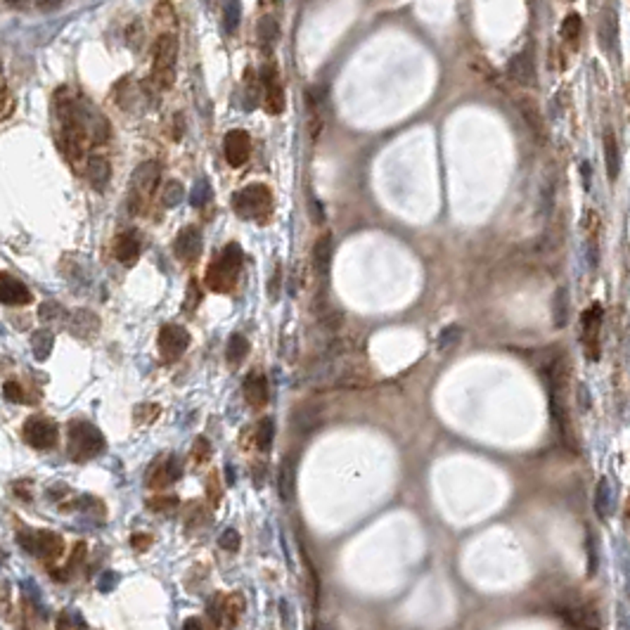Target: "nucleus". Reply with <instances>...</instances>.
Returning <instances> with one entry per match:
<instances>
[{"label": "nucleus", "instance_id": "f257e3e1", "mask_svg": "<svg viewBox=\"0 0 630 630\" xmlns=\"http://www.w3.org/2000/svg\"><path fill=\"white\" fill-rule=\"evenodd\" d=\"M566 363L564 358L552 363L550 370V410H552V419L557 424V429L561 433V441H564L568 448H573V429H571V419H568V408H566Z\"/></svg>", "mask_w": 630, "mask_h": 630}, {"label": "nucleus", "instance_id": "f03ea898", "mask_svg": "<svg viewBox=\"0 0 630 630\" xmlns=\"http://www.w3.org/2000/svg\"><path fill=\"white\" fill-rule=\"evenodd\" d=\"M105 450V436L98 426L91 422H71L69 424V455L74 460H91Z\"/></svg>", "mask_w": 630, "mask_h": 630}, {"label": "nucleus", "instance_id": "7ed1b4c3", "mask_svg": "<svg viewBox=\"0 0 630 630\" xmlns=\"http://www.w3.org/2000/svg\"><path fill=\"white\" fill-rule=\"evenodd\" d=\"M175 59H178V38H175L173 33H161V36L154 40V71H152V81L159 88L173 86Z\"/></svg>", "mask_w": 630, "mask_h": 630}, {"label": "nucleus", "instance_id": "20e7f679", "mask_svg": "<svg viewBox=\"0 0 630 630\" xmlns=\"http://www.w3.org/2000/svg\"><path fill=\"white\" fill-rule=\"evenodd\" d=\"M159 164L157 161H142L131 175V197H128V211L140 214L145 204L150 202L154 187L159 182Z\"/></svg>", "mask_w": 630, "mask_h": 630}, {"label": "nucleus", "instance_id": "39448f33", "mask_svg": "<svg viewBox=\"0 0 630 630\" xmlns=\"http://www.w3.org/2000/svg\"><path fill=\"white\" fill-rule=\"evenodd\" d=\"M242 266V249L237 245H230L226 252L218 256V261L206 270V284L216 292H226L230 284L235 282L237 273Z\"/></svg>", "mask_w": 630, "mask_h": 630}, {"label": "nucleus", "instance_id": "423d86ee", "mask_svg": "<svg viewBox=\"0 0 630 630\" xmlns=\"http://www.w3.org/2000/svg\"><path fill=\"white\" fill-rule=\"evenodd\" d=\"M17 540L26 552L38 559H43V561L59 559L62 557V550H64L62 538L52 531H22L17 536Z\"/></svg>", "mask_w": 630, "mask_h": 630}, {"label": "nucleus", "instance_id": "0eeeda50", "mask_svg": "<svg viewBox=\"0 0 630 630\" xmlns=\"http://www.w3.org/2000/svg\"><path fill=\"white\" fill-rule=\"evenodd\" d=\"M233 204L240 218L261 221L270 209V192L266 185H249L235 194Z\"/></svg>", "mask_w": 630, "mask_h": 630}, {"label": "nucleus", "instance_id": "6e6552de", "mask_svg": "<svg viewBox=\"0 0 630 630\" xmlns=\"http://www.w3.org/2000/svg\"><path fill=\"white\" fill-rule=\"evenodd\" d=\"M247 609L245 595L242 593H230V595H216L214 602L209 605V616L216 626H223L226 630L237 628L242 614Z\"/></svg>", "mask_w": 630, "mask_h": 630}, {"label": "nucleus", "instance_id": "1a4fd4ad", "mask_svg": "<svg viewBox=\"0 0 630 630\" xmlns=\"http://www.w3.org/2000/svg\"><path fill=\"white\" fill-rule=\"evenodd\" d=\"M559 616L564 619L571 628L578 630H602V619L590 602H581V600H571L564 602V605L557 607Z\"/></svg>", "mask_w": 630, "mask_h": 630}, {"label": "nucleus", "instance_id": "9d476101", "mask_svg": "<svg viewBox=\"0 0 630 630\" xmlns=\"http://www.w3.org/2000/svg\"><path fill=\"white\" fill-rule=\"evenodd\" d=\"M24 438L31 448L47 450L57 443V424L45 417H31L24 424Z\"/></svg>", "mask_w": 630, "mask_h": 630}, {"label": "nucleus", "instance_id": "9b49d317", "mask_svg": "<svg viewBox=\"0 0 630 630\" xmlns=\"http://www.w3.org/2000/svg\"><path fill=\"white\" fill-rule=\"evenodd\" d=\"M189 334L180 325H164L159 332V351L164 361H175L187 351Z\"/></svg>", "mask_w": 630, "mask_h": 630}, {"label": "nucleus", "instance_id": "f8f14e48", "mask_svg": "<svg viewBox=\"0 0 630 630\" xmlns=\"http://www.w3.org/2000/svg\"><path fill=\"white\" fill-rule=\"evenodd\" d=\"M600 329H602V306L593 303L583 313V349L588 361L600 358Z\"/></svg>", "mask_w": 630, "mask_h": 630}, {"label": "nucleus", "instance_id": "ddd939ff", "mask_svg": "<svg viewBox=\"0 0 630 630\" xmlns=\"http://www.w3.org/2000/svg\"><path fill=\"white\" fill-rule=\"evenodd\" d=\"M600 45L609 59H619V22H616V8L607 5L600 17Z\"/></svg>", "mask_w": 630, "mask_h": 630}, {"label": "nucleus", "instance_id": "4468645a", "mask_svg": "<svg viewBox=\"0 0 630 630\" xmlns=\"http://www.w3.org/2000/svg\"><path fill=\"white\" fill-rule=\"evenodd\" d=\"M202 247H204V242H202V233L194 226L182 228L178 233V237H175V245H173L175 256H178L180 261H185V263L197 261L199 254H202Z\"/></svg>", "mask_w": 630, "mask_h": 630}, {"label": "nucleus", "instance_id": "2eb2a0df", "mask_svg": "<svg viewBox=\"0 0 630 630\" xmlns=\"http://www.w3.org/2000/svg\"><path fill=\"white\" fill-rule=\"evenodd\" d=\"M0 301L5 306H26V303H31V292L22 280L12 277L10 273H3L0 275Z\"/></svg>", "mask_w": 630, "mask_h": 630}, {"label": "nucleus", "instance_id": "dca6fc26", "mask_svg": "<svg viewBox=\"0 0 630 630\" xmlns=\"http://www.w3.org/2000/svg\"><path fill=\"white\" fill-rule=\"evenodd\" d=\"M507 76L519 86H536V64L531 52H519L507 62Z\"/></svg>", "mask_w": 630, "mask_h": 630}, {"label": "nucleus", "instance_id": "f3484780", "mask_svg": "<svg viewBox=\"0 0 630 630\" xmlns=\"http://www.w3.org/2000/svg\"><path fill=\"white\" fill-rule=\"evenodd\" d=\"M249 147H252V140L245 131H230L226 135V142H223V150H226V159L230 166H242L249 159Z\"/></svg>", "mask_w": 630, "mask_h": 630}, {"label": "nucleus", "instance_id": "a211bd4d", "mask_svg": "<svg viewBox=\"0 0 630 630\" xmlns=\"http://www.w3.org/2000/svg\"><path fill=\"white\" fill-rule=\"evenodd\" d=\"M263 86H266V110L270 114H280L284 110V93L280 86V78H277V71L273 66L263 69Z\"/></svg>", "mask_w": 630, "mask_h": 630}, {"label": "nucleus", "instance_id": "6ab92c4d", "mask_svg": "<svg viewBox=\"0 0 630 630\" xmlns=\"http://www.w3.org/2000/svg\"><path fill=\"white\" fill-rule=\"evenodd\" d=\"M86 171H88V180H91L93 189L103 192V189L107 187V182H110V175H112L110 159L100 157V154H93V157H88Z\"/></svg>", "mask_w": 630, "mask_h": 630}, {"label": "nucleus", "instance_id": "aec40b11", "mask_svg": "<svg viewBox=\"0 0 630 630\" xmlns=\"http://www.w3.org/2000/svg\"><path fill=\"white\" fill-rule=\"evenodd\" d=\"M98 315H93L91 310H76V313H71L69 317V332L74 337H81V339H88L91 334H95L98 332Z\"/></svg>", "mask_w": 630, "mask_h": 630}, {"label": "nucleus", "instance_id": "412c9836", "mask_svg": "<svg viewBox=\"0 0 630 630\" xmlns=\"http://www.w3.org/2000/svg\"><path fill=\"white\" fill-rule=\"evenodd\" d=\"M519 112L521 117H524L526 126L531 128L533 138H538L540 142L545 140V124H543V117H540L538 107L531 103V100H519Z\"/></svg>", "mask_w": 630, "mask_h": 630}, {"label": "nucleus", "instance_id": "4be33fe9", "mask_svg": "<svg viewBox=\"0 0 630 630\" xmlns=\"http://www.w3.org/2000/svg\"><path fill=\"white\" fill-rule=\"evenodd\" d=\"M332 252H334V247H332V235L325 233L317 237L315 242V249H313V266H315V273L325 275L329 270V263H332Z\"/></svg>", "mask_w": 630, "mask_h": 630}, {"label": "nucleus", "instance_id": "5701e85b", "mask_svg": "<svg viewBox=\"0 0 630 630\" xmlns=\"http://www.w3.org/2000/svg\"><path fill=\"white\" fill-rule=\"evenodd\" d=\"M280 496L282 500H292L294 498V491H296V460L294 457H287L280 467Z\"/></svg>", "mask_w": 630, "mask_h": 630}, {"label": "nucleus", "instance_id": "b1692460", "mask_svg": "<svg viewBox=\"0 0 630 630\" xmlns=\"http://www.w3.org/2000/svg\"><path fill=\"white\" fill-rule=\"evenodd\" d=\"M245 396L252 408H261V405L268 403V386H266V379L254 375L249 377L245 382Z\"/></svg>", "mask_w": 630, "mask_h": 630}, {"label": "nucleus", "instance_id": "393cba45", "mask_svg": "<svg viewBox=\"0 0 630 630\" xmlns=\"http://www.w3.org/2000/svg\"><path fill=\"white\" fill-rule=\"evenodd\" d=\"M138 254H140V245H138V240H135L133 235L124 233V235L117 237V242H114V256H117V261L133 263L135 259H138Z\"/></svg>", "mask_w": 630, "mask_h": 630}, {"label": "nucleus", "instance_id": "a878e982", "mask_svg": "<svg viewBox=\"0 0 630 630\" xmlns=\"http://www.w3.org/2000/svg\"><path fill=\"white\" fill-rule=\"evenodd\" d=\"M605 161H607L609 180H616L619 178V171H621V154H619V145H616L614 131L605 133Z\"/></svg>", "mask_w": 630, "mask_h": 630}, {"label": "nucleus", "instance_id": "bb28decb", "mask_svg": "<svg viewBox=\"0 0 630 630\" xmlns=\"http://www.w3.org/2000/svg\"><path fill=\"white\" fill-rule=\"evenodd\" d=\"M182 474V467H180V460L178 457H171L166 460V465L161 467V469L154 472V477L150 481V486H154V489H164V486H168L171 481H175Z\"/></svg>", "mask_w": 630, "mask_h": 630}, {"label": "nucleus", "instance_id": "cd10ccee", "mask_svg": "<svg viewBox=\"0 0 630 630\" xmlns=\"http://www.w3.org/2000/svg\"><path fill=\"white\" fill-rule=\"evenodd\" d=\"M52 346H55V337H52L50 329L33 332L31 351H33V356H36V361H47V356L52 354Z\"/></svg>", "mask_w": 630, "mask_h": 630}, {"label": "nucleus", "instance_id": "c85d7f7f", "mask_svg": "<svg viewBox=\"0 0 630 630\" xmlns=\"http://www.w3.org/2000/svg\"><path fill=\"white\" fill-rule=\"evenodd\" d=\"M320 415L322 412L315 408V405H306L294 415V429L299 433H308L313 431L317 424H320Z\"/></svg>", "mask_w": 630, "mask_h": 630}, {"label": "nucleus", "instance_id": "c756f323", "mask_svg": "<svg viewBox=\"0 0 630 630\" xmlns=\"http://www.w3.org/2000/svg\"><path fill=\"white\" fill-rule=\"evenodd\" d=\"M595 512L602 521L609 519V512H612V486L607 479H600L597 489H595Z\"/></svg>", "mask_w": 630, "mask_h": 630}, {"label": "nucleus", "instance_id": "7c9ffc66", "mask_svg": "<svg viewBox=\"0 0 630 630\" xmlns=\"http://www.w3.org/2000/svg\"><path fill=\"white\" fill-rule=\"evenodd\" d=\"M552 315H554V327H566L568 322V289L566 287H559L557 294H554L552 299Z\"/></svg>", "mask_w": 630, "mask_h": 630}, {"label": "nucleus", "instance_id": "2f4dec72", "mask_svg": "<svg viewBox=\"0 0 630 630\" xmlns=\"http://www.w3.org/2000/svg\"><path fill=\"white\" fill-rule=\"evenodd\" d=\"M256 36H259L263 45H273L277 36H280V26H277L275 17H270V15L261 17L259 24H256Z\"/></svg>", "mask_w": 630, "mask_h": 630}, {"label": "nucleus", "instance_id": "473e14b6", "mask_svg": "<svg viewBox=\"0 0 630 630\" xmlns=\"http://www.w3.org/2000/svg\"><path fill=\"white\" fill-rule=\"evenodd\" d=\"M247 354H249V342L242 334H233L230 337V342H228V351H226V358L233 365H237V363H242L247 358Z\"/></svg>", "mask_w": 630, "mask_h": 630}, {"label": "nucleus", "instance_id": "72a5a7b5", "mask_svg": "<svg viewBox=\"0 0 630 630\" xmlns=\"http://www.w3.org/2000/svg\"><path fill=\"white\" fill-rule=\"evenodd\" d=\"M182 197H185V189H182L180 182L178 180H168L164 192H161V204H164L166 209H173V206L180 204Z\"/></svg>", "mask_w": 630, "mask_h": 630}, {"label": "nucleus", "instance_id": "f704fd0d", "mask_svg": "<svg viewBox=\"0 0 630 630\" xmlns=\"http://www.w3.org/2000/svg\"><path fill=\"white\" fill-rule=\"evenodd\" d=\"M581 29H583V22H581V17L576 12H571V15H566L564 24H561V38L568 40V43H576L581 36Z\"/></svg>", "mask_w": 630, "mask_h": 630}, {"label": "nucleus", "instance_id": "c9c22d12", "mask_svg": "<svg viewBox=\"0 0 630 630\" xmlns=\"http://www.w3.org/2000/svg\"><path fill=\"white\" fill-rule=\"evenodd\" d=\"M273 433H275V422L273 419H263L259 424V431H256V443H259L261 450L270 448V443H273Z\"/></svg>", "mask_w": 630, "mask_h": 630}, {"label": "nucleus", "instance_id": "e433bc0d", "mask_svg": "<svg viewBox=\"0 0 630 630\" xmlns=\"http://www.w3.org/2000/svg\"><path fill=\"white\" fill-rule=\"evenodd\" d=\"M460 337H462V329H460L457 325H448V327L438 334V349L448 351L450 346H455V344L460 342Z\"/></svg>", "mask_w": 630, "mask_h": 630}, {"label": "nucleus", "instance_id": "4c0bfd02", "mask_svg": "<svg viewBox=\"0 0 630 630\" xmlns=\"http://www.w3.org/2000/svg\"><path fill=\"white\" fill-rule=\"evenodd\" d=\"M38 317H40V320H43V322L59 320V317H64V308L59 306V303H55V301H45V303H40Z\"/></svg>", "mask_w": 630, "mask_h": 630}, {"label": "nucleus", "instance_id": "58836bf2", "mask_svg": "<svg viewBox=\"0 0 630 630\" xmlns=\"http://www.w3.org/2000/svg\"><path fill=\"white\" fill-rule=\"evenodd\" d=\"M209 194H211V187H209L206 180H199L197 185L192 187V192H189V204L192 206H204V202L209 199Z\"/></svg>", "mask_w": 630, "mask_h": 630}, {"label": "nucleus", "instance_id": "ea45409f", "mask_svg": "<svg viewBox=\"0 0 630 630\" xmlns=\"http://www.w3.org/2000/svg\"><path fill=\"white\" fill-rule=\"evenodd\" d=\"M218 545L228 552H237L240 550V533H237L235 528H226L218 538Z\"/></svg>", "mask_w": 630, "mask_h": 630}, {"label": "nucleus", "instance_id": "a19ab883", "mask_svg": "<svg viewBox=\"0 0 630 630\" xmlns=\"http://www.w3.org/2000/svg\"><path fill=\"white\" fill-rule=\"evenodd\" d=\"M240 17H242V5L240 3H228V8H226V29H228V33H233L237 29Z\"/></svg>", "mask_w": 630, "mask_h": 630}, {"label": "nucleus", "instance_id": "79ce46f5", "mask_svg": "<svg viewBox=\"0 0 630 630\" xmlns=\"http://www.w3.org/2000/svg\"><path fill=\"white\" fill-rule=\"evenodd\" d=\"M3 394H5V398H8L10 403H24L22 386H19L17 382H12V379H8V382L3 384Z\"/></svg>", "mask_w": 630, "mask_h": 630}, {"label": "nucleus", "instance_id": "37998d69", "mask_svg": "<svg viewBox=\"0 0 630 630\" xmlns=\"http://www.w3.org/2000/svg\"><path fill=\"white\" fill-rule=\"evenodd\" d=\"M182 630H216V623L211 619H204V616H192L182 623Z\"/></svg>", "mask_w": 630, "mask_h": 630}, {"label": "nucleus", "instance_id": "c03bdc74", "mask_svg": "<svg viewBox=\"0 0 630 630\" xmlns=\"http://www.w3.org/2000/svg\"><path fill=\"white\" fill-rule=\"evenodd\" d=\"M280 287H282V268H280V263H277V268L273 270V277H270V289H268L270 301L280 299Z\"/></svg>", "mask_w": 630, "mask_h": 630}, {"label": "nucleus", "instance_id": "a18cd8bd", "mask_svg": "<svg viewBox=\"0 0 630 630\" xmlns=\"http://www.w3.org/2000/svg\"><path fill=\"white\" fill-rule=\"evenodd\" d=\"M552 194H554V185H552V180L547 178L545 185H543V192H540V206H543L540 211H543V214H547L552 209Z\"/></svg>", "mask_w": 630, "mask_h": 630}, {"label": "nucleus", "instance_id": "49530a36", "mask_svg": "<svg viewBox=\"0 0 630 630\" xmlns=\"http://www.w3.org/2000/svg\"><path fill=\"white\" fill-rule=\"evenodd\" d=\"M310 218H313L315 226H322L325 223V211H322V204L317 199H310Z\"/></svg>", "mask_w": 630, "mask_h": 630}, {"label": "nucleus", "instance_id": "de8ad7c7", "mask_svg": "<svg viewBox=\"0 0 630 630\" xmlns=\"http://www.w3.org/2000/svg\"><path fill=\"white\" fill-rule=\"evenodd\" d=\"M150 540H152L150 536H145V533H138V536H133V538H131V545H133V547H138V550H145V547L150 545Z\"/></svg>", "mask_w": 630, "mask_h": 630}, {"label": "nucleus", "instance_id": "09e8293b", "mask_svg": "<svg viewBox=\"0 0 630 630\" xmlns=\"http://www.w3.org/2000/svg\"><path fill=\"white\" fill-rule=\"evenodd\" d=\"M178 500L175 498H164V500H152L150 507H154V510H166V507H173Z\"/></svg>", "mask_w": 630, "mask_h": 630}]
</instances>
